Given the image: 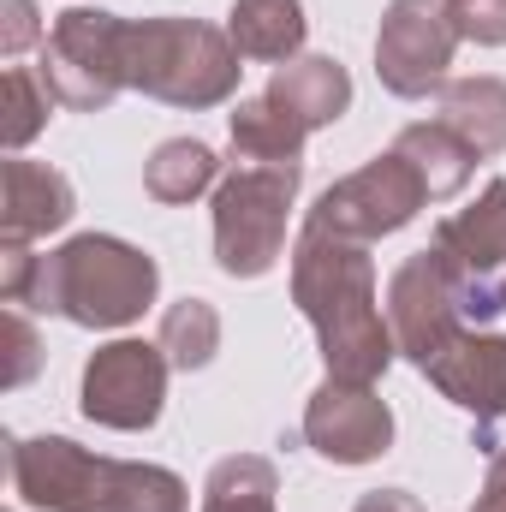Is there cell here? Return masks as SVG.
Wrapping results in <instances>:
<instances>
[{
  "mask_svg": "<svg viewBox=\"0 0 506 512\" xmlns=\"http://www.w3.org/2000/svg\"><path fill=\"white\" fill-rule=\"evenodd\" d=\"M155 292V256L114 233H78L48 256L30 245H0V298L18 310L66 316L78 328H131L155 304Z\"/></svg>",
  "mask_w": 506,
  "mask_h": 512,
  "instance_id": "6da1fadb",
  "label": "cell"
},
{
  "mask_svg": "<svg viewBox=\"0 0 506 512\" xmlns=\"http://www.w3.org/2000/svg\"><path fill=\"white\" fill-rule=\"evenodd\" d=\"M292 304L316 328L322 364L340 382H381L387 364L399 358L387 310L376 292V262L370 245L304 227L292 245Z\"/></svg>",
  "mask_w": 506,
  "mask_h": 512,
  "instance_id": "7a4b0ae2",
  "label": "cell"
},
{
  "mask_svg": "<svg viewBox=\"0 0 506 512\" xmlns=\"http://www.w3.org/2000/svg\"><path fill=\"white\" fill-rule=\"evenodd\" d=\"M12 489L36 512H191L179 471L149 459H102L66 435L12 441Z\"/></svg>",
  "mask_w": 506,
  "mask_h": 512,
  "instance_id": "3957f363",
  "label": "cell"
},
{
  "mask_svg": "<svg viewBox=\"0 0 506 512\" xmlns=\"http://www.w3.org/2000/svg\"><path fill=\"white\" fill-rule=\"evenodd\" d=\"M245 54L203 18H126V90L167 108H221L239 90Z\"/></svg>",
  "mask_w": 506,
  "mask_h": 512,
  "instance_id": "277c9868",
  "label": "cell"
},
{
  "mask_svg": "<svg viewBox=\"0 0 506 512\" xmlns=\"http://www.w3.org/2000/svg\"><path fill=\"white\" fill-rule=\"evenodd\" d=\"M495 310H501V286L465 274L441 245L411 251L387 280V328L399 358H411L417 370H429L471 322L483 328Z\"/></svg>",
  "mask_w": 506,
  "mask_h": 512,
  "instance_id": "5b68a950",
  "label": "cell"
},
{
  "mask_svg": "<svg viewBox=\"0 0 506 512\" xmlns=\"http://www.w3.org/2000/svg\"><path fill=\"white\" fill-rule=\"evenodd\" d=\"M304 161H233L215 185V262L233 280H262L286 256V221Z\"/></svg>",
  "mask_w": 506,
  "mask_h": 512,
  "instance_id": "8992f818",
  "label": "cell"
},
{
  "mask_svg": "<svg viewBox=\"0 0 506 512\" xmlns=\"http://www.w3.org/2000/svg\"><path fill=\"white\" fill-rule=\"evenodd\" d=\"M42 84L72 114H102L126 90V18L102 6H66L42 42Z\"/></svg>",
  "mask_w": 506,
  "mask_h": 512,
  "instance_id": "52a82bcc",
  "label": "cell"
},
{
  "mask_svg": "<svg viewBox=\"0 0 506 512\" xmlns=\"http://www.w3.org/2000/svg\"><path fill=\"white\" fill-rule=\"evenodd\" d=\"M423 203H429V191H423L417 167H411L399 149H387V155H376V161H364L358 173L334 179V185L316 197V209L304 215V227H322V233L376 245V239H387V233L411 227Z\"/></svg>",
  "mask_w": 506,
  "mask_h": 512,
  "instance_id": "ba28073f",
  "label": "cell"
},
{
  "mask_svg": "<svg viewBox=\"0 0 506 512\" xmlns=\"http://www.w3.org/2000/svg\"><path fill=\"white\" fill-rule=\"evenodd\" d=\"M459 24L447 0H387L376 30V78L387 96L423 102L447 84V66L459 54Z\"/></svg>",
  "mask_w": 506,
  "mask_h": 512,
  "instance_id": "9c48e42d",
  "label": "cell"
},
{
  "mask_svg": "<svg viewBox=\"0 0 506 512\" xmlns=\"http://www.w3.org/2000/svg\"><path fill=\"white\" fill-rule=\"evenodd\" d=\"M167 352L155 340H108L90 352L84 364V387H78V405L90 423L102 429H155L161 423V405H167Z\"/></svg>",
  "mask_w": 506,
  "mask_h": 512,
  "instance_id": "30bf717a",
  "label": "cell"
},
{
  "mask_svg": "<svg viewBox=\"0 0 506 512\" xmlns=\"http://www.w3.org/2000/svg\"><path fill=\"white\" fill-rule=\"evenodd\" d=\"M304 441L328 465H370L393 447V411L376 393V382H328L310 393L304 405Z\"/></svg>",
  "mask_w": 506,
  "mask_h": 512,
  "instance_id": "8fae6325",
  "label": "cell"
},
{
  "mask_svg": "<svg viewBox=\"0 0 506 512\" xmlns=\"http://www.w3.org/2000/svg\"><path fill=\"white\" fill-rule=\"evenodd\" d=\"M441 399H453L459 411L477 417V441L483 453H495V423L506 417V334L489 328H465L429 370H423Z\"/></svg>",
  "mask_w": 506,
  "mask_h": 512,
  "instance_id": "7c38bea8",
  "label": "cell"
},
{
  "mask_svg": "<svg viewBox=\"0 0 506 512\" xmlns=\"http://www.w3.org/2000/svg\"><path fill=\"white\" fill-rule=\"evenodd\" d=\"M78 197H72V179L48 161H24L12 155L0 167V245H30V239H48L72 221Z\"/></svg>",
  "mask_w": 506,
  "mask_h": 512,
  "instance_id": "4fadbf2b",
  "label": "cell"
},
{
  "mask_svg": "<svg viewBox=\"0 0 506 512\" xmlns=\"http://www.w3.org/2000/svg\"><path fill=\"white\" fill-rule=\"evenodd\" d=\"M274 108H286L304 131H322L334 120H346L352 108V72L334 60V54H298L286 66H274L268 90H262Z\"/></svg>",
  "mask_w": 506,
  "mask_h": 512,
  "instance_id": "5bb4252c",
  "label": "cell"
},
{
  "mask_svg": "<svg viewBox=\"0 0 506 512\" xmlns=\"http://www.w3.org/2000/svg\"><path fill=\"white\" fill-rule=\"evenodd\" d=\"M435 120L453 131L477 161L506 155V78H447L435 90Z\"/></svg>",
  "mask_w": 506,
  "mask_h": 512,
  "instance_id": "9a60e30c",
  "label": "cell"
},
{
  "mask_svg": "<svg viewBox=\"0 0 506 512\" xmlns=\"http://www.w3.org/2000/svg\"><path fill=\"white\" fill-rule=\"evenodd\" d=\"M435 245L453 256L465 274H477V280H489L495 268H506V179H489L471 209L447 215L435 227Z\"/></svg>",
  "mask_w": 506,
  "mask_h": 512,
  "instance_id": "2e32d148",
  "label": "cell"
},
{
  "mask_svg": "<svg viewBox=\"0 0 506 512\" xmlns=\"http://www.w3.org/2000/svg\"><path fill=\"white\" fill-rule=\"evenodd\" d=\"M227 36H233V48H239L245 60L286 66V60L304 54V36H310L304 0H233Z\"/></svg>",
  "mask_w": 506,
  "mask_h": 512,
  "instance_id": "e0dca14e",
  "label": "cell"
},
{
  "mask_svg": "<svg viewBox=\"0 0 506 512\" xmlns=\"http://www.w3.org/2000/svg\"><path fill=\"white\" fill-rule=\"evenodd\" d=\"M393 149L417 167V179H423L429 203H447V197H459V191L471 185L477 155H471V149H465L447 126H441V120H417V126H405L399 137H393Z\"/></svg>",
  "mask_w": 506,
  "mask_h": 512,
  "instance_id": "ac0fdd59",
  "label": "cell"
},
{
  "mask_svg": "<svg viewBox=\"0 0 506 512\" xmlns=\"http://www.w3.org/2000/svg\"><path fill=\"white\" fill-rule=\"evenodd\" d=\"M215 185H221V161H215V149L197 143V137H167V143H155V155L143 161V191H149L155 203H167V209H179V203H191V197H203V191H215Z\"/></svg>",
  "mask_w": 506,
  "mask_h": 512,
  "instance_id": "d6986e66",
  "label": "cell"
},
{
  "mask_svg": "<svg viewBox=\"0 0 506 512\" xmlns=\"http://www.w3.org/2000/svg\"><path fill=\"white\" fill-rule=\"evenodd\" d=\"M227 131H233V161H304V137H310L286 108H274L268 96L239 102Z\"/></svg>",
  "mask_w": 506,
  "mask_h": 512,
  "instance_id": "ffe728a7",
  "label": "cell"
},
{
  "mask_svg": "<svg viewBox=\"0 0 506 512\" xmlns=\"http://www.w3.org/2000/svg\"><path fill=\"white\" fill-rule=\"evenodd\" d=\"M203 512H280V471L262 453H233L209 471Z\"/></svg>",
  "mask_w": 506,
  "mask_h": 512,
  "instance_id": "44dd1931",
  "label": "cell"
},
{
  "mask_svg": "<svg viewBox=\"0 0 506 512\" xmlns=\"http://www.w3.org/2000/svg\"><path fill=\"white\" fill-rule=\"evenodd\" d=\"M155 346L167 352L173 370H203V364L221 352V310H215L209 298H179V304H167Z\"/></svg>",
  "mask_w": 506,
  "mask_h": 512,
  "instance_id": "7402d4cb",
  "label": "cell"
},
{
  "mask_svg": "<svg viewBox=\"0 0 506 512\" xmlns=\"http://www.w3.org/2000/svg\"><path fill=\"white\" fill-rule=\"evenodd\" d=\"M0 90H6V108H0V143L18 155L36 131L48 126V114H54L60 102H54V90L42 84L36 66H6V84H0Z\"/></svg>",
  "mask_w": 506,
  "mask_h": 512,
  "instance_id": "603a6c76",
  "label": "cell"
},
{
  "mask_svg": "<svg viewBox=\"0 0 506 512\" xmlns=\"http://www.w3.org/2000/svg\"><path fill=\"white\" fill-rule=\"evenodd\" d=\"M453 24L477 48H506V0H447Z\"/></svg>",
  "mask_w": 506,
  "mask_h": 512,
  "instance_id": "cb8c5ba5",
  "label": "cell"
},
{
  "mask_svg": "<svg viewBox=\"0 0 506 512\" xmlns=\"http://www.w3.org/2000/svg\"><path fill=\"white\" fill-rule=\"evenodd\" d=\"M6 340H12V364H6V387H24L42 364V346H36V328L24 322L18 304H6Z\"/></svg>",
  "mask_w": 506,
  "mask_h": 512,
  "instance_id": "d4e9b609",
  "label": "cell"
},
{
  "mask_svg": "<svg viewBox=\"0 0 506 512\" xmlns=\"http://www.w3.org/2000/svg\"><path fill=\"white\" fill-rule=\"evenodd\" d=\"M6 24H0V54H24L30 42H48L42 18H36V0H0Z\"/></svg>",
  "mask_w": 506,
  "mask_h": 512,
  "instance_id": "484cf974",
  "label": "cell"
},
{
  "mask_svg": "<svg viewBox=\"0 0 506 512\" xmlns=\"http://www.w3.org/2000/svg\"><path fill=\"white\" fill-rule=\"evenodd\" d=\"M471 512H506V447L489 453V477H483V489H477V507Z\"/></svg>",
  "mask_w": 506,
  "mask_h": 512,
  "instance_id": "4316f807",
  "label": "cell"
},
{
  "mask_svg": "<svg viewBox=\"0 0 506 512\" xmlns=\"http://www.w3.org/2000/svg\"><path fill=\"white\" fill-rule=\"evenodd\" d=\"M352 512H423V501H417V495H405V489H370Z\"/></svg>",
  "mask_w": 506,
  "mask_h": 512,
  "instance_id": "83f0119b",
  "label": "cell"
},
{
  "mask_svg": "<svg viewBox=\"0 0 506 512\" xmlns=\"http://www.w3.org/2000/svg\"><path fill=\"white\" fill-rule=\"evenodd\" d=\"M501 310H506V280H501Z\"/></svg>",
  "mask_w": 506,
  "mask_h": 512,
  "instance_id": "f1b7e54d",
  "label": "cell"
}]
</instances>
